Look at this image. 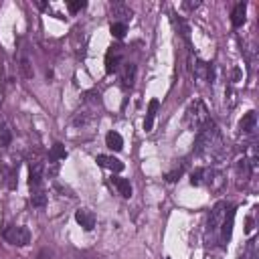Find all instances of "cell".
<instances>
[{
    "label": "cell",
    "instance_id": "cell-1",
    "mask_svg": "<svg viewBox=\"0 0 259 259\" xmlns=\"http://www.w3.org/2000/svg\"><path fill=\"white\" fill-rule=\"evenodd\" d=\"M195 152L199 156H219L223 152L221 132H219V128H217V124L213 120L204 121V124L197 130Z\"/></svg>",
    "mask_w": 259,
    "mask_h": 259
},
{
    "label": "cell",
    "instance_id": "cell-2",
    "mask_svg": "<svg viewBox=\"0 0 259 259\" xmlns=\"http://www.w3.org/2000/svg\"><path fill=\"white\" fill-rule=\"evenodd\" d=\"M209 112H207V107H204V103L200 100H195L193 103H190L186 107V112H184V121H186V126L188 128H193V130H199L204 121H209Z\"/></svg>",
    "mask_w": 259,
    "mask_h": 259
},
{
    "label": "cell",
    "instance_id": "cell-3",
    "mask_svg": "<svg viewBox=\"0 0 259 259\" xmlns=\"http://www.w3.org/2000/svg\"><path fill=\"white\" fill-rule=\"evenodd\" d=\"M227 211H229V202L227 200H219L215 204V207L211 209L209 213V221H207V227L211 233H215V231H219L223 221H225V217H227Z\"/></svg>",
    "mask_w": 259,
    "mask_h": 259
},
{
    "label": "cell",
    "instance_id": "cell-4",
    "mask_svg": "<svg viewBox=\"0 0 259 259\" xmlns=\"http://www.w3.org/2000/svg\"><path fill=\"white\" fill-rule=\"evenodd\" d=\"M4 239L17 247H24V245L31 243V231L26 227H19V225H12L4 231Z\"/></svg>",
    "mask_w": 259,
    "mask_h": 259
},
{
    "label": "cell",
    "instance_id": "cell-5",
    "mask_svg": "<svg viewBox=\"0 0 259 259\" xmlns=\"http://www.w3.org/2000/svg\"><path fill=\"white\" fill-rule=\"evenodd\" d=\"M95 162H98L101 168H107V170H112V172H121V170H124V162H121L120 158H116V156L100 154L98 158H95Z\"/></svg>",
    "mask_w": 259,
    "mask_h": 259
},
{
    "label": "cell",
    "instance_id": "cell-6",
    "mask_svg": "<svg viewBox=\"0 0 259 259\" xmlns=\"http://www.w3.org/2000/svg\"><path fill=\"white\" fill-rule=\"evenodd\" d=\"M120 61H121V55H120V47H112V51L105 55V73L112 75L120 69Z\"/></svg>",
    "mask_w": 259,
    "mask_h": 259
},
{
    "label": "cell",
    "instance_id": "cell-7",
    "mask_svg": "<svg viewBox=\"0 0 259 259\" xmlns=\"http://www.w3.org/2000/svg\"><path fill=\"white\" fill-rule=\"evenodd\" d=\"M120 79H121V87L130 89L134 85V79H136V65L134 63H124V65H121Z\"/></svg>",
    "mask_w": 259,
    "mask_h": 259
},
{
    "label": "cell",
    "instance_id": "cell-8",
    "mask_svg": "<svg viewBox=\"0 0 259 259\" xmlns=\"http://www.w3.org/2000/svg\"><path fill=\"white\" fill-rule=\"evenodd\" d=\"M257 128V114L255 112H247L243 116V120L239 121V132L243 136H251Z\"/></svg>",
    "mask_w": 259,
    "mask_h": 259
},
{
    "label": "cell",
    "instance_id": "cell-9",
    "mask_svg": "<svg viewBox=\"0 0 259 259\" xmlns=\"http://www.w3.org/2000/svg\"><path fill=\"white\" fill-rule=\"evenodd\" d=\"M75 221L83 227L85 231H91L95 227V213L89 211V209H79L75 213Z\"/></svg>",
    "mask_w": 259,
    "mask_h": 259
},
{
    "label": "cell",
    "instance_id": "cell-10",
    "mask_svg": "<svg viewBox=\"0 0 259 259\" xmlns=\"http://www.w3.org/2000/svg\"><path fill=\"white\" fill-rule=\"evenodd\" d=\"M40 184H43V166H40L39 162H33L31 170H29V186L37 190Z\"/></svg>",
    "mask_w": 259,
    "mask_h": 259
},
{
    "label": "cell",
    "instance_id": "cell-11",
    "mask_svg": "<svg viewBox=\"0 0 259 259\" xmlns=\"http://www.w3.org/2000/svg\"><path fill=\"white\" fill-rule=\"evenodd\" d=\"M245 15H247V4H245V2L235 4L233 12H231V22H233L235 29H239V26H243V24H245V19H247Z\"/></svg>",
    "mask_w": 259,
    "mask_h": 259
},
{
    "label": "cell",
    "instance_id": "cell-12",
    "mask_svg": "<svg viewBox=\"0 0 259 259\" xmlns=\"http://www.w3.org/2000/svg\"><path fill=\"white\" fill-rule=\"evenodd\" d=\"M158 107H160V101H158V100H150V103H148V112H146V120H144V130H146V132H152L154 118H156Z\"/></svg>",
    "mask_w": 259,
    "mask_h": 259
},
{
    "label": "cell",
    "instance_id": "cell-13",
    "mask_svg": "<svg viewBox=\"0 0 259 259\" xmlns=\"http://www.w3.org/2000/svg\"><path fill=\"white\" fill-rule=\"evenodd\" d=\"M19 69H20V73H22V77H24V79H33V77H35L33 63H31L29 55H26L24 51L20 53V59H19Z\"/></svg>",
    "mask_w": 259,
    "mask_h": 259
},
{
    "label": "cell",
    "instance_id": "cell-14",
    "mask_svg": "<svg viewBox=\"0 0 259 259\" xmlns=\"http://www.w3.org/2000/svg\"><path fill=\"white\" fill-rule=\"evenodd\" d=\"M112 182H114V186L118 188V193L124 197V199H130L132 197V184H130L128 179H120V176H114Z\"/></svg>",
    "mask_w": 259,
    "mask_h": 259
},
{
    "label": "cell",
    "instance_id": "cell-15",
    "mask_svg": "<svg viewBox=\"0 0 259 259\" xmlns=\"http://www.w3.org/2000/svg\"><path fill=\"white\" fill-rule=\"evenodd\" d=\"M233 221H235V211L229 207L227 217H225V221L221 225V229H223V241H229L231 239V233H233Z\"/></svg>",
    "mask_w": 259,
    "mask_h": 259
},
{
    "label": "cell",
    "instance_id": "cell-16",
    "mask_svg": "<svg viewBox=\"0 0 259 259\" xmlns=\"http://www.w3.org/2000/svg\"><path fill=\"white\" fill-rule=\"evenodd\" d=\"M105 146L110 150H114V152H120V150L124 148V138H121L118 132H110L105 136Z\"/></svg>",
    "mask_w": 259,
    "mask_h": 259
},
{
    "label": "cell",
    "instance_id": "cell-17",
    "mask_svg": "<svg viewBox=\"0 0 259 259\" xmlns=\"http://www.w3.org/2000/svg\"><path fill=\"white\" fill-rule=\"evenodd\" d=\"M112 15H114V17H120V19H121L120 22L126 24V20L132 19V10H130V6H126L124 2H116V4H112Z\"/></svg>",
    "mask_w": 259,
    "mask_h": 259
},
{
    "label": "cell",
    "instance_id": "cell-18",
    "mask_svg": "<svg viewBox=\"0 0 259 259\" xmlns=\"http://www.w3.org/2000/svg\"><path fill=\"white\" fill-rule=\"evenodd\" d=\"M110 33H112V37H114V39H124V37H126V33H128V26H126L124 22H112Z\"/></svg>",
    "mask_w": 259,
    "mask_h": 259
},
{
    "label": "cell",
    "instance_id": "cell-19",
    "mask_svg": "<svg viewBox=\"0 0 259 259\" xmlns=\"http://www.w3.org/2000/svg\"><path fill=\"white\" fill-rule=\"evenodd\" d=\"M12 140V132L10 128L4 124V121H0V146H8Z\"/></svg>",
    "mask_w": 259,
    "mask_h": 259
},
{
    "label": "cell",
    "instance_id": "cell-20",
    "mask_svg": "<svg viewBox=\"0 0 259 259\" xmlns=\"http://www.w3.org/2000/svg\"><path fill=\"white\" fill-rule=\"evenodd\" d=\"M67 158V150H65V146L63 144H53V148H51V160H65Z\"/></svg>",
    "mask_w": 259,
    "mask_h": 259
},
{
    "label": "cell",
    "instance_id": "cell-21",
    "mask_svg": "<svg viewBox=\"0 0 259 259\" xmlns=\"http://www.w3.org/2000/svg\"><path fill=\"white\" fill-rule=\"evenodd\" d=\"M172 20H174V24H176V26H179V33L184 37V40H186V43H190V29H188V24H186V22H184L180 17H179V19L174 17Z\"/></svg>",
    "mask_w": 259,
    "mask_h": 259
},
{
    "label": "cell",
    "instance_id": "cell-22",
    "mask_svg": "<svg viewBox=\"0 0 259 259\" xmlns=\"http://www.w3.org/2000/svg\"><path fill=\"white\" fill-rule=\"evenodd\" d=\"M184 174V164H180V166H176L172 172H166V176H164V179L168 180V182H176V180H179L180 179V176Z\"/></svg>",
    "mask_w": 259,
    "mask_h": 259
},
{
    "label": "cell",
    "instance_id": "cell-23",
    "mask_svg": "<svg viewBox=\"0 0 259 259\" xmlns=\"http://www.w3.org/2000/svg\"><path fill=\"white\" fill-rule=\"evenodd\" d=\"M45 204H47V195L37 190V193L33 195V207H45Z\"/></svg>",
    "mask_w": 259,
    "mask_h": 259
},
{
    "label": "cell",
    "instance_id": "cell-24",
    "mask_svg": "<svg viewBox=\"0 0 259 259\" xmlns=\"http://www.w3.org/2000/svg\"><path fill=\"white\" fill-rule=\"evenodd\" d=\"M85 6H87V2H83V0H77V2H69V4H67L69 12H79V10H83Z\"/></svg>",
    "mask_w": 259,
    "mask_h": 259
},
{
    "label": "cell",
    "instance_id": "cell-25",
    "mask_svg": "<svg viewBox=\"0 0 259 259\" xmlns=\"http://www.w3.org/2000/svg\"><path fill=\"white\" fill-rule=\"evenodd\" d=\"M197 6H200V2H182V8H186V10H193Z\"/></svg>",
    "mask_w": 259,
    "mask_h": 259
},
{
    "label": "cell",
    "instance_id": "cell-26",
    "mask_svg": "<svg viewBox=\"0 0 259 259\" xmlns=\"http://www.w3.org/2000/svg\"><path fill=\"white\" fill-rule=\"evenodd\" d=\"M251 229H253V219H247V227H245V231L251 233Z\"/></svg>",
    "mask_w": 259,
    "mask_h": 259
}]
</instances>
